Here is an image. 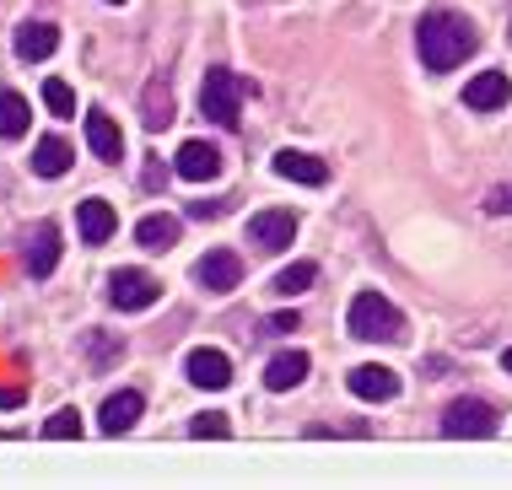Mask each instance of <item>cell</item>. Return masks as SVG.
<instances>
[{"label":"cell","instance_id":"6da1fadb","mask_svg":"<svg viewBox=\"0 0 512 490\" xmlns=\"http://www.w3.org/2000/svg\"><path fill=\"white\" fill-rule=\"evenodd\" d=\"M480 44V33L469 27L459 11H426L421 27H415V49H421V65L426 70H453V65H464L469 54H475Z\"/></svg>","mask_w":512,"mask_h":490},{"label":"cell","instance_id":"7a4b0ae2","mask_svg":"<svg viewBox=\"0 0 512 490\" xmlns=\"http://www.w3.org/2000/svg\"><path fill=\"white\" fill-rule=\"evenodd\" d=\"M351 334L356 340H367V345H394V340H405V313L389 302V297H378V291H362V297L351 302Z\"/></svg>","mask_w":512,"mask_h":490},{"label":"cell","instance_id":"3957f363","mask_svg":"<svg viewBox=\"0 0 512 490\" xmlns=\"http://www.w3.org/2000/svg\"><path fill=\"white\" fill-rule=\"evenodd\" d=\"M200 114L221 124V130H238V119H243V76L238 70H205V81H200Z\"/></svg>","mask_w":512,"mask_h":490},{"label":"cell","instance_id":"277c9868","mask_svg":"<svg viewBox=\"0 0 512 490\" xmlns=\"http://www.w3.org/2000/svg\"><path fill=\"white\" fill-rule=\"evenodd\" d=\"M442 437H453V442H486V437H496L491 404L486 399H453L448 415H442Z\"/></svg>","mask_w":512,"mask_h":490},{"label":"cell","instance_id":"5b68a950","mask_svg":"<svg viewBox=\"0 0 512 490\" xmlns=\"http://www.w3.org/2000/svg\"><path fill=\"white\" fill-rule=\"evenodd\" d=\"M157 297H162V280L146 270H114V280H108V302L119 313H146Z\"/></svg>","mask_w":512,"mask_h":490},{"label":"cell","instance_id":"8992f818","mask_svg":"<svg viewBox=\"0 0 512 490\" xmlns=\"http://www.w3.org/2000/svg\"><path fill=\"white\" fill-rule=\"evenodd\" d=\"M292 237H297L292 210H259V216H248V243H254L259 254H286Z\"/></svg>","mask_w":512,"mask_h":490},{"label":"cell","instance_id":"52a82bcc","mask_svg":"<svg viewBox=\"0 0 512 490\" xmlns=\"http://www.w3.org/2000/svg\"><path fill=\"white\" fill-rule=\"evenodd\" d=\"M195 280L205 291H216V297H227V291L243 286V259L232 254V248H211V254L195 264Z\"/></svg>","mask_w":512,"mask_h":490},{"label":"cell","instance_id":"ba28073f","mask_svg":"<svg viewBox=\"0 0 512 490\" xmlns=\"http://www.w3.org/2000/svg\"><path fill=\"white\" fill-rule=\"evenodd\" d=\"M173 167H178V178H189V184H211V178L221 173V151L205 146V140H184Z\"/></svg>","mask_w":512,"mask_h":490},{"label":"cell","instance_id":"9c48e42d","mask_svg":"<svg viewBox=\"0 0 512 490\" xmlns=\"http://www.w3.org/2000/svg\"><path fill=\"white\" fill-rule=\"evenodd\" d=\"M184 372H189V383L195 388H227L232 383V361H227V350H189V361H184Z\"/></svg>","mask_w":512,"mask_h":490},{"label":"cell","instance_id":"30bf717a","mask_svg":"<svg viewBox=\"0 0 512 490\" xmlns=\"http://www.w3.org/2000/svg\"><path fill=\"white\" fill-rule=\"evenodd\" d=\"M141 410H146V399L135 394V388H119V394L103 399V420H98V426L108 431V437H124V431L141 420Z\"/></svg>","mask_w":512,"mask_h":490},{"label":"cell","instance_id":"8fae6325","mask_svg":"<svg viewBox=\"0 0 512 490\" xmlns=\"http://www.w3.org/2000/svg\"><path fill=\"white\" fill-rule=\"evenodd\" d=\"M351 394L356 399H367V404H389L394 394H399V377L389 372V367H351Z\"/></svg>","mask_w":512,"mask_h":490},{"label":"cell","instance_id":"7c38bea8","mask_svg":"<svg viewBox=\"0 0 512 490\" xmlns=\"http://www.w3.org/2000/svg\"><path fill=\"white\" fill-rule=\"evenodd\" d=\"M76 227H81V243H108L114 237V227H119V216H114V205L108 200H81L76 205Z\"/></svg>","mask_w":512,"mask_h":490},{"label":"cell","instance_id":"4fadbf2b","mask_svg":"<svg viewBox=\"0 0 512 490\" xmlns=\"http://www.w3.org/2000/svg\"><path fill=\"white\" fill-rule=\"evenodd\" d=\"M507 97H512V87H507V70H480V76L464 87V103H469V108H480V114L502 108Z\"/></svg>","mask_w":512,"mask_h":490},{"label":"cell","instance_id":"5bb4252c","mask_svg":"<svg viewBox=\"0 0 512 490\" xmlns=\"http://www.w3.org/2000/svg\"><path fill=\"white\" fill-rule=\"evenodd\" d=\"M281 178H292V184H308V189H318V184H329V167H324V157H308V151H281V157L270 162Z\"/></svg>","mask_w":512,"mask_h":490},{"label":"cell","instance_id":"9a60e30c","mask_svg":"<svg viewBox=\"0 0 512 490\" xmlns=\"http://www.w3.org/2000/svg\"><path fill=\"white\" fill-rule=\"evenodd\" d=\"M308 367H313L308 350H281V356L265 367V388H270V394H286V388H297L302 377H308Z\"/></svg>","mask_w":512,"mask_h":490},{"label":"cell","instance_id":"2e32d148","mask_svg":"<svg viewBox=\"0 0 512 490\" xmlns=\"http://www.w3.org/2000/svg\"><path fill=\"white\" fill-rule=\"evenodd\" d=\"M54 264H60V227L44 221V227L33 232V243H27V270L44 280V275H54Z\"/></svg>","mask_w":512,"mask_h":490},{"label":"cell","instance_id":"e0dca14e","mask_svg":"<svg viewBox=\"0 0 512 490\" xmlns=\"http://www.w3.org/2000/svg\"><path fill=\"white\" fill-rule=\"evenodd\" d=\"M87 146L98 151V162H119V157H124V135H119V124L108 119V114H98V108L87 114Z\"/></svg>","mask_w":512,"mask_h":490},{"label":"cell","instance_id":"ac0fdd59","mask_svg":"<svg viewBox=\"0 0 512 490\" xmlns=\"http://www.w3.org/2000/svg\"><path fill=\"white\" fill-rule=\"evenodd\" d=\"M54 49H60V27H49V22H22L17 27V54L22 60H49Z\"/></svg>","mask_w":512,"mask_h":490},{"label":"cell","instance_id":"d6986e66","mask_svg":"<svg viewBox=\"0 0 512 490\" xmlns=\"http://www.w3.org/2000/svg\"><path fill=\"white\" fill-rule=\"evenodd\" d=\"M141 119H146V130H168V124H173V87H168L162 76H151V81H146Z\"/></svg>","mask_w":512,"mask_h":490},{"label":"cell","instance_id":"ffe728a7","mask_svg":"<svg viewBox=\"0 0 512 490\" xmlns=\"http://www.w3.org/2000/svg\"><path fill=\"white\" fill-rule=\"evenodd\" d=\"M27 124H33V108H27L22 92L0 87V140H22Z\"/></svg>","mask_w":512,"mask_h":490},{"label":"cell","instance_id":"44dd1931","mask_svg":"<svg viewBox=\"0 0 512 490\" xmlns=\"http://www.w3.org/2000/svg\"><path fill=\"white\" fill-rule=\"evenodd\" d=\"M33 173L38 178H60V173H71V146H65L60 135H44L33 146Z\"/></svg>","mask_w":512,"mask_h":490},{"label":"cell","instance_id":"7402d4cb","mask_svg":"<svg viewBox=\"0 0 512 490\" xmlns=\"http://www.w3.org/2000/svg\"><path fill=\"white\" fill-rule=\"evenodd\" d=\"M135 243L151 248V254H168L178 243V216H146L141 227H135Z\"/></svg>","mask_w":512,"mask_h":490},{"label":"cell","instance_id":"603a6c76","mask_svg":"<svg viewBox=\"0 0 512 490\" xmlns=\"http://www.w3.org/2000/svg\"><path fill=\"white\" fill-rule=\"evenodd\" d=\"M318 280V264L313 259H297V264H286L281 275H275V291H281V297H297V291H308Z\"/></svg>","mask_w":512,"mask_h":490},{"label":"cell","instance_id":"cb8c5ba5","mask_svg":"<svg viewBox=\"0 0 512 490\" xmlns=\"http://www.w3.org/2000/svg\"><path fill=\"white\" fill-rule=\"evenodd\" d=\"M44 103H49L60 119H76V92L65 87V81H44Z\"/></svg>","mask_w":512,"mask_h":490},{"label":"cell","instance_id":"d4e9b609","mask_svg":"<svg viewBox=\"0 0 512 490\" xmlns=\"http://www.w3.org/2000/svg\"><path fill=\"white\" fill-rule=\"evenodd\" d=\"M44 437H49V442H71V437H81V420H76V410L49 415V420H44Z\"/></svg>","mask_w":512,"mask_h":490},{"label":"cell","instance_id":"484cf974","mask_svg":"<svg viewBox=\"0 0 512 490\" xmlns=\"http://www.w3.org/2000/svg\"><path fill=\"white\" fill-rule=\"evenodd\" d=\"M189 437L221 442V437H227V420H221V415H195V420H189Z\"/></svg>","mask_w":512,"mask_h":490},{"label":"cell","instance_id":"4316f807","mask_svg":"<svg viewBox=\"0 0 512 490\" xmlns=\"http://www.w3.org/2000/svg\"><path fill=\"white\" fill-rule=\"evenodd\" d=\"M507 210H512V184H502V189L486 194V216H507Z\"/></svg>","mask_w":512,"mask_h":490},{"label":"cell","instance_id":"83f0119b","mask_svg":"<svg viewBox=\"0 0 512 490\" xmlns=\"http://www.w3.org/2000/svg\"><path fill=\"white\" fill-rule=\"evenodd\" d=\"M227 210V200H189V216L195 221H205V216H221Z\"/></svg>","mask_w":512,"mask_h":490},{"label":"cell","instance_id":"f1b7e54d","mask_svg":"<svg viewBox=\"0 0 512 490\" xmlns=\"http://www.w3.org/2000/svg\"><path fill=\"white\" fill-rule=\"evenodd\" d=\"M292 329H302L297 313H275V318H265V334H292Z\"/></svg>","mask_w":512,"mask_h":490},{"label":"cell","instance_id":"f546056e","mask_svg":"<svg viewBox=\"0 0 512 490\" xmlns=\"http://www.w3.org/2000/svg\"><path fill=\"white\" fill-rule=\"evenodd\" d=\"M17 404H22V388L0 383V410H17Z\"/></svg>","mask_w":512,"mask_h":490},{"label":"cell","instance_id":"4dcf8cb0","mask_svg":"<svg viewBox=\"0 0 512 490\" xmlns=\"http://www.w3.org/2000/svg\"><path fill=\"white\" fill-rule=\"evenodd\" d=\"M502 367H507V372H512V350H507V356H502Z\"/></svg>","mask_w":512,"mask_h":490},{"label":"cell","instance_id":"1f68e13d","mask_svg":"<svg viewBox=\"0 0 512 490\" xmlns=\"http://www.w3.org/2000/svg\"><path fill=\"white\" fill-rule=\"evenodd\" d=\"M108 6H119V0H108Z\"/></svg>","mask_w":512,"mask_h":490}]
</instances>
